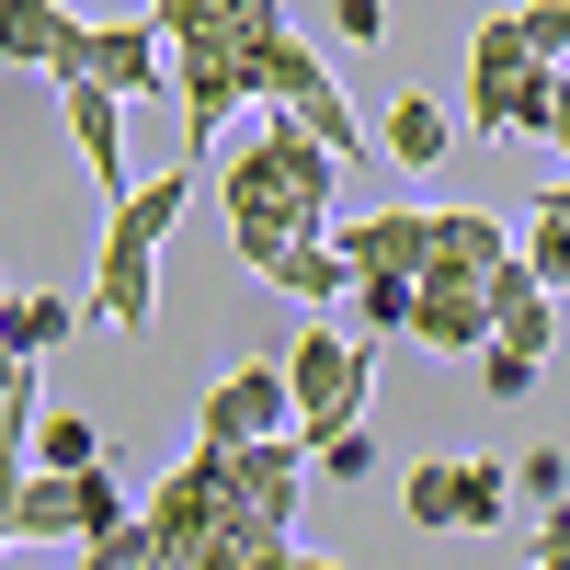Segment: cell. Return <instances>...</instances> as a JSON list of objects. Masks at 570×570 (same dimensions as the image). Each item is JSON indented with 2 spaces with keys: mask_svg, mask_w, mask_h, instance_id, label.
<instances>
[{
  "mask_svg": "<svg viewBox=\"0 0 570 570\" xmlns=\"http://www.w3.org/2000/svg\"><path fill=\"white\" fill-rule=\"evenodd\" d=\"M376 149H389L400 171H434V160H456V115L434 104V91H400L389 126H376Z\"/></svg>",
  "mask_w": 570,
  "mask_h": 570,
  "instance_id": "obj_14",
  "label": "cell"
},
{
  "mask_svg": "<svg viewBox=\"0 0 570 570\" xmlns=\"http://www.w3.org/2000/svg\"><path fill=\"white\" fill-rule=\"evenodd\" d=\"M525 491H537L548 513H570V456H559V445H525Z\"/></svg>",
  "mask_w": 570,
  "mask_h": 570,
  "instance_id": "obj_25",
  "label": "cell"
},
{
  "mask_svg": "<svg viewBox=\"0 0 570 570\" xmlns=\"http://www.w3.org/2000/svg\"><path fill=\"white\" fill-rule=\"evenodd\" d=\"M559 80L570 69H548L513 12H480V35H468V126H480V137H548Z\"/></svg>",
  "mask_w": 570,
  "mask_h": 570,
  "instance_id": "obj_4",
  "label": "cell"
},
{
  "mask_svg": "<svg viewBox=\"0 0 570 570\" xmlns=\"http://www.w3.org/2000/svg\"><path fill=\"white\" fill-rule=\"evenodd\" d=\"M411 308H422V285H400V274H354V331H365V343H411Z\"/></svg>",
  "mask_w": 570,
  "mask_h": 570,
  "instance_id": "obj_19",
  "label": "cell"
},
{
  "mask_svg": "<svg viewBox=\"0 0 570 570\" xmlns=\"http://www.w3.org/2000/svg\"><path fill=\"white\" fill-rule=\"evenodd\" d=\"M491 320H502V343H513V354H537V365H548V285L525 274V252L491 274Z\"/></svg>",
  "mask_w": 570,
  "mask_h": 570,
  "instance_id": "obj_16",
  "label": "cell"
},
{
  "mask_svg": "<svg viewBox=\"0 0 570 570\" xmlns=\"http://www.w3.org/2000/svg\"><path fill=\"white\" fill-rule=\"evenodd\" d=\"M183 206H195V171H160V183H137V195L115 206V228H104V263H91V320L104 331H160V252H171V228H183Z\"/></svg>",
  "mask_w": 570,
  "mask_h": 570,
  "instance_id": "obj_3",
  "label": "cell"
},
{
  "mask_svg": "<svg viewBox=\"0 0 570 570\" xmlns=\"http://www.w3.org/2000/svg\"><path fill=\"white\" fill-rule=\"evenodd\" d=\"M35 468H46V480H91V468H104V422H91V411H46Z\"/></svg>",
  "mask_w": 570,
  "mask_h": 570,
  "instance_id": "obj_18",
  "label": "cell"
},
{
  "mask_svg": "<svg viewBox=\"0 0 570 570\" xmlns=\"http://www.w3.org/2000/svg\"><path fill=\"white\" fill-rule=\"evenodd\" d=\"M525 274L548 285V297L570 285V217H559V206H537V217H525Z\"/></svg>",
  "mask_w": 570,
  "mask_h": 570,
  "instance_id": "obj_21",
  "label": "cell"
},
{
  "mask_svg": "<svg viewBox=\"0 0 570 570\" xmlns=\"http://www.w3.org/2000/svg\"><path fill=\"white\" fill-rule=\"evenodd\" d=\"M331 252H343L354 274H400V285H422V274H434V206H376V217H343V228H331Z\"/></svg>",
  "mask_w": 570,
  "mask_h": 570,
  "instance_id": "obj_8",
  "label": "cell"
},
{
  "mask_svg": "<svg viewBox=\"0 0 570 570\" xmlns=\"http://www.w3.org/2000/svg\"><path fill=\"white\" fill-rule=\"evenodd\" d=\"M285 389H297V445H343L365 434V389H376V343L354 320H320L285 343Z\"/></svg>",
  "mask_w": 570,
  "mask_h": 570,
  "instance_id": "obj_5",
  "label": "cell"
},
{
  "mask_svg": "<svg viewBox=\"0 0 570 570\" xmlns=\"http://www.w3.org/2000/svg\"><path fill=\"white\" fill-rule=\"evenodd\" d=\"M80 23H91L80 0H12V12H0V35H12V58H23V69H46V80H58V69L80 58Z\"/></svg>",
  "mask_w": 570,
  "mask_h": 570,
  "instance_id": "obj_13",
  "label": "cell"
},
{
  "mask_svg": "<svg viewBox=\"0 0 570 570\" xmlns=\"http://www.w3.org/2000/svg\"><path fill=\"white\" fill-rule=\"evenodd\" d=\"M58 115H69V149H80V171L104 183V195L126 206L137 195V171H126V104L104 80H58Z\"/></svg>",
  "mask_w": 570,
  "mask_h": 570,
  "instance_id": "obj_10",
  "label": "cell"
},
{
  "mask_svg": "<svg viewBox=\"0 0 570 570\" xmlns=\"http://www.w3.org/2000/svg\"><path fill=\"white\" fill-rule=\"evenodd\" d=\"M308 468H331V480H365V468H376V445H365V434H343V445H308Z\"/></svg>",
  "mask_w": 570,
  "mask_h": 570,
  "instance_id": "obj_26",
  "label": "cell"
},
{
  "mask_svg": "<svg viewBox=\"0 0 570 570\" xmlns=\"http://www.w3.org/2000/svg\"><path fill=\"white\" fill-rule=\"evenodd\" d=\"M0 537H12V548L69 537V548H80V480H46V468H23V480H12V502H0Z\"/></svg>",
  "mask_w": 570,
  "mask_h": 570,
  "instance_id": "obj_11",
  "label": "cell"
},
{
  "mask_svg": "<svg viewBox=\"0 0 570 570\" xmlns=\"http://www.w3.org/2000/svg\"><path fill=\"white\" fill-rule=\"evenodd\" d=\"M400 513L422 537H468V468H445V456H422L411 480H400Z\"/></svg>",
  "mask_w": 570,
  "mask_h": 570,
  "instance_id": "obj_17",
  "label": "cell"
},
{
  "mask_svg": "<svg viewBox=\"0 0 570 570\" xmlns=\"http://www.w3.org/2000/svg\"><path fill=\"white\" fill-rule=\"evenodd\" d=\"M548 149L570 160V80H559V115H548Z\"/></svg>",
  "mask_w": 570,
  "mask_h": 570,
  "instance_id": "obj_28",
  "label": "cell"
},
{
  "mask_svg": "<svg viewBox=\"0 0 570 570\" xmlns=\"http://www.w3.org/2000/svg\"><path fill=\"white\" fill-rule=\"evenodd\" d=\"M513 252H525V240H513L491 206H434V263H445V274H480V285H491Z\"/></svg>",
  "mask_w": 570,
  "mask_h": 570,
  "instance_id": "obj_12",
  "label": "cell"
},
{
  "mask_svg": "<svg viewBox=\"0 0 570 570\" xmlns=\"http://www.w3.org/2000/svg\"><path fill=\"white\" fill-rule=\"evenodd\" d=\"M297 434V389H285V354H252V365H228L206 411H195V445L217 456H252V445H285Z\"/></svg>",
  "mask_w": 570,
  "mask_h": 570,
  "instance_id": "obj_6",
  "label": "cell"
},
{
  "mask_svg": "<svg viewBox=\"0 0 570 570\" xmlns=\"http://www.w3.org/2000/svg\"><path fill=\"white\" fill-rule=\"evenodd\" d=\"M263 23H274V0H160V46H171V91H183L195 149H217L240 115H263V69H252Z\"/></svg>",
  "mask_w": 570,
  "mask_h": 570,
  "instance_id": "obj_2",
  "label": "cell"
},
{
  "mask_svg": "<svg viewBox=\"0 0 570 570\" xmlns=\"http://www.w3.org/2000/svg\"><path fill=\"white\" fill-rule=\"evenodd\" d=\"M513 23H525V46H537L548 69L570 58V0H537V12H513Z\"/></svg>",
  "mask_w": 570,
  "mask_h": 570,
  "instance_id": "obj_24",
  "label": "cell"
},
{
  "mask_svg": "<svg viewBox=\"0 0 570 570\" xmlns=\"http://www.w3.org/2000/svg\"><path fill=\"white\" fill-rule=\"evenodd\" d=\"M183 570H343V559H308V548H195V559H183Z\"/></svg>",
  "mask_w": 570,
  "mask_h": 570,
  "instance_id": "obj_22",
  "label": "cell"
},
{
  "mask_svg": "<svg viewBox=\"0 0 570 570\" xmlns=\"http://www.w3.org/2000/svg\"><path fill=\"white\" fill-rule=\"evenodd\" d=\"M80 320H91V297H69V285H35V297H12V343H0V354L35 365V354H58Z\"/></svg>",
  "mask_w": 570,
  "mask_h": 570,
  "instance_id": "obj_15",
  "label": "cell"
},
{
  "mask_svg": "<svg viewBox=\"0 0 570 570\" xmlns=\"http://www.w3.org/2000/svg\"><path fill=\"white\" fill-rule=\"evenodd\" d=\"M58 80H104L115 104H137V91L171 80V46H160V12H91L80 23V58Z\"/></svg>",
  "mask_w": 570,
  "mask_h": 570,
  "instance_id": "obj_7",
  "label": "cell"
},
{
  "mask_svg": "<svg viewBox=\"0 0 570 570\" xmlns=\"http://www.w3.org/2000/svg\"><path fill=\"white\" fill-rule=\"evenodd\" d=\"M537 570H570V513H548V525H537Z\"/></svg>",
  "mask_w": 570,
  "mask_h": 570,
  "instance_id": "obj_27",
  "label": "cell"
},
{
  "mask_svg": "<svg viewBox=\"0 0 570 570\" xmlns=\"http://www.w3.org/2000/svg\"><path fill=\"white\" fill-rule=\"evenodd\" d=\"M411 343L422 354H491L502 343V320H491V285L480 274H422V308H411Z\"/></svg>",
  "mask_w": 570,
  "mask_h": 570,
  "instance_id": "obj_9",
  "label": "cell"
},
{
  "mask_svg": "<svg viewBox=\"0 0 570 570\" xmlns=\"http://www.w3.org/2000/svg\"><path fill=\"white\" fill-rule=\"evenodd\" d=\"M491 525H513V468L468 456V537H491Z\"/></svg>",
  "mask_w": 570,
  "mask_h": 570,
  "instance_id": "obj_20",
  "label": "cell"
},
{
  "mask_svg": "<svg viewBox=\"0 0 570 570\" xmlns=\"http://www.w3.org/2000/svg\"><path fill=\"white\" fill-rule=\"evenodd\" d=\"M217 206H228L240 263L274 274V263H297V252H331V228H343V160H331L308 126L252 115V149L217 160Z\"/></svg>",
  "mask_w": 570,
  "mask_h": 570,
  "instance_id": "obj_1",
  "label": "cell"
},
{
  "mask_svg": "<svg viewBox=\"0 0 570 570\" xmlns=\"http://www.w3.org/2000/svg\"><path fill=\"white\" fill-rule=\"evenodd\" d=\"M537 376H548V365H537V354H513V343H491V354H480V389H491L502 411H513V400H537Z\"/></svg>",
  "mask_w": 570,
  "mask_h": 570,
  "instance_id": "obj_23",
  "label": "cell"
}]
</instances>
